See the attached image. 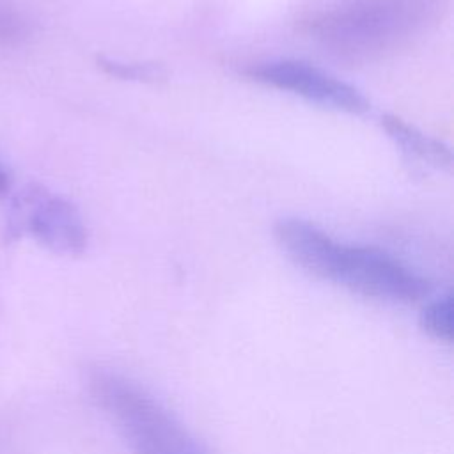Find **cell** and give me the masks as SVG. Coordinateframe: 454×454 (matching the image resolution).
<instances>
[{
	"instance_id": "cell-1",
	"label": "cell",
	"mask_w": 454,
	"mask_h": 454,
	"mask_svg": "<svg viewBox=\"0 0 454 454\" xmlns=\"http://www.w3.org/2000/svg\"><path fill=\"white\" fill-rule=\"evenodd\" d=\"M280 250L303 271L365 298L413 303L429 294V282L392 254L346 245L301 218H280L273 227Z\"/></svg>"
},
{
	"instance_id": "cell-2",
	"label": "cell",
	"mask_w": 454,
	"mask_h": 454,
	"mask_svg": "<svg viewBox=\"0 0 454 454\" xmlns=\"http://www.w3.org/2000/svg\"><path fill=\"white\" fill-rule=\"evenodd\" d=\"M429 14V0H348L303 20V32L340 59L365 62L406 44Z\"/></svg>"
},
{
	"instance_id": "cell-3",
	"label": "cell",
	"mask_w": 454,
	"mask_h": 454,
	"mask_svg": "<svg viewBox=\"0 0 454 454\" xmlns=\"http://www.w3.org/2000/svg\"><path fill=\"white\" fill-rule=\"evenodd\" d=\"M87 388L133 454H209L174 413L128 376L94 367Z\"/></svg>"
},
{
	"instance_id": "cell-4",
	"label": "cell",
	"mask_w": 454,
	"mask_h": 454,
	"mask_svg": "<svg viewBox=\"0 0 454 454\" xmlns=\"http://www.w3.org/2000/svg\"><path fill=\"white\" fill-rule=\"evenodd\" d=\"M9 231L12 236H30L46 250L66 257L80 255L89 239L78 207L39 184H30L16 195Z\"/></svg>"
},
{
	"instance_id": "cell-5",
	"label": "cell",
	"mask_w": 454,
	"mask_h": 454,
	"mask_svg": "<svg viewBox=\"0 0 454 454\" xmlns=\"http://www.w3.org/2000/svg\"><path fill=\"white\" fill-rule=\"evenodd\" d=\"M243 73L257 83L300 96L305 101L337 112L360 115L371 106L367 98L356 87L303 60H259L245 67Z\"/></svg>"
},
{
	"instance_id": "cell-6",
	"label": "cell",
	"mask_w": 454,
	"mask_h": 454,
	"mask_svg": "<svg viewBox=\"0 0 454 454\" xmlns=\"http://www.w3.org/2000/svg\"><path fill=\"white\" fill-rule=\"evenodd\" d=\"M381 128L394 140V144L399 145L408 154L422 160L424 163L434 165L438 168H450L452 165L450 149L440 140L427 137L426 133L417 129L413 124L406 122L404 119L385 114L381 117Z\"/></svg>"
},
{
	"instance_id": "cell-7",
	"label": "cell",
	"mask_w": 454,
	"mask_h": 454,
	"mask_svg": "<svg viewBox=\"0 0 454 454\" xmlns=\"http://www.w3.org/2000/svg\"><path fill=\"white\" fill-rule=\"evenodd\" d=\"M452 312H454V301L450 293H445L431 300L420 312L422 330L436 340L450 342L452 340Z\"/></svg>"
},
{
	"instance_id": "cell-8",
	"label": "cell",
	"mask_w": 454,
	"mask_h": 454,
	"mask_svg": "<svg viewBox=\"0 0 454 454\" xmlns=\"http://www.w3.org/2000/svg\"><path fill=\"white\" fill-rule=\"evenodd\" d=\"M99 66L114 76L119 78H129V80H153L158 76V69L153 67L151 64H126L119 60H110V59H99Z\"/></svg>"
},
{
	"instance_id": "cell-9",
	"label": "cell",
	"mask_w": 454,
	"mask_h": 454,
	"mask_svg": "<svg viewBox=\"0 0 454 454\" xmlns=\"http://www.w3.org/2000/svg\"><path fill=\"white\" fill-rule=\"evenodd\" d=\"M11 186V176H9V170L7 167L4 165L2 158H0V195H4Z\"/></svg>"
}]
</instances>
